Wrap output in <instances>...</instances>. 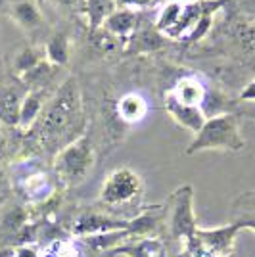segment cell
<instances>
[{"mask_svg": "<svg viewBox=\"0 0 255 257\" xmlns=\"http://www.w3.org/2000/svg\"><path fill=\"white\" fill-rule=\"evenodd\" d=\"M46 60V52L44 48L39 46H25L22 52L16 56L14 60V71L18 77H23L25 73H29L31 69H35L37 65Z\"/></svg>", "mask_w": 255, "mask_h": 257, "instance_id": "cell-21", "label": "cell"}, {"mask_svg": "<svg viewBox=\"0 0 255 257\" xmlns=\"http://www.w3.org/2000/svg\"><path fill=\"white\" fill-rule=\"evenodd\" d=\"M131 219H119L115 215H109L106 211H85L79 213L71 223V234L77 238H88V236L107 234L115 230H125L129 228Z\"/></svg>", "mask_w": 255, "mask_h": 257, "instance_id": "cell-6", "label": "cell"}, {"mask_svg": "<svg viewBox=\"0 0 255 257\" xmlns=\"http://www.w3.org/2000/svg\"><path fill=\"white\" fill-rule=\"evenodd\" d=\"M167 94H171L177 102H181L184 106L202 107V109H203L205 100H207L205 85H203L198 77H194V75L181 77V79L167 90Z\"/></svg>", "mask_w": 255, "mask_h": 257, "instance_id": "cell-10", "label": "cell"}, {"mask_svg": "<svg viewBox=\"0 0 255 257\" xmlns=\"http://www.w3.org/2000/svg\"><path fill=\"white\" fill-rule=\"evenodd\" d=\"M167 246L158 236L133 238L107 251V257H165Z\"/></svg>", "mask_w": 255, "mask_h": 257, "instance_id": "cell-9", "label": "cell"}, {"mask_svg": "<svg viewBox=\"0 0 255 257\" xmlns=\"http://www.w3.org/2000/svg\"><path fill=\"white\" fill-rule=\"evenodd\" d=\"M163 41H161V33L154 27L152 29H142V31H137L133 37H131V46L129 50H140V52H152L156 48H160Z\"/></svg>", "mask_w": 255, "mask_h": 257, "instance_id": "cell-23", "label": "cell"}, {"mask_svg": "<svg viewBox=\"0 0 255 257\" xmlns=\"http://www.w3.org/2000/svg\"><path fill=\"white\" fill-rule=\"evenodd\" d=\"M85 14L90 23V29L98 31L107 18L117 10L115 0H85Z\"/></svg>", "mask_w": 255, "mask_h": 257, "instance_id": "cell-18", "label": "cell"}, {"mask_svg": "<svg viewBox=\"0 0 255 257\" xmlns=\"http://www.w3.org/2000/svg\"><path fill=\"white\" fill-rule=\"evenodd\" d=\"M240 102H255V81L247 83L240 92Z\"/></svg>", "mask_w": 255, "mask_h": 257, "instance_id": "cell-28", "label": "cell"}, {"mask_svg": "<svg viewBox=\"0 0 255 257\" xmlns=\"http://www.w3.org/2000/svg\"><path fill=\"white\" fill-rule=\"evenodd\" d=\"M0 257H16L14 247H2V249H0Z\"/></svg>", "mask_w": 255, "mask_h": 257, "instance_id": "cell-30", "label": "cell"}, {"mask_svg": "<svg viewBox=\"0 0 255 257\" xmlns=\"http://www.w3.org/2000/svg\"><path fill=\"white\" fill-rule=\"evenodd\" d=\"M20 192L23 194V198L31 204H39V202H48L52 198V194L56 192L52 179L43 171L31 173L25 175L20 181Z\"/></svg>", "mask_w": 255, "mask_h": 257, "instance_id": "cell-12", "label": "cell"}, {"mask_svg": "<svg viewBox=\"0 0 255 257\" xmlns=\"http://www.w3.org/2000/svg\"><path fill=\"white\" fill-rule=\"evenodd\" d=\"M247 2H249V4H251V6L255 8V0H247Z\"/></svg>", "mask_w": 255, "mask_h": 257, "instance_id": "cell-32", "label": "cell"}, {"mask_svg": "<svg viewBox=\"0 0 255 257\" xmlns=\"http://www.w3.org/2000/svg\"><path fill=\"white\" fill-rule=\"evenodd\" d=\"M242 228L236 223H228L215 228H198L196 238L209 257H224L236 251V238Z\"/></svg>", "mask_w": 255, "mask_h": 257, "instance_id": "cell-7", "label": "cell"}, {"mask_svg": "<svg viewBox=\"0 0 255 257\" xmlns=\"http://www.w3.org/2000/svg\"><path fill=\"white\" fill-rule=\"evenodd\" d=\"M139 27V14L137 10H131V8H117L109 18H107L102 29L111 35V37H127L131 39Z\"/></svg>", "mask_w": 255, "mask_h": 257, "instance_id": "cell-13", "label": "cell"}, {"mask_svg": "<svg viewBox=\"0 0 255 257\" xmlns=\"http://www.w3.org/2000/svg\"><path fill=\"white\" fill-rule=\"evenodd\" d=\"M142 194L144 182L139 173L133 171L131 167H117L102 182L98 204L109 211V215H113L117 207H127L135 202L140 204Z\"/></svg>", "mask_w": 255, "mask_h": 257, "instance_id": "cell-4", "label": "cell"}, {"mask_svg": "<svg viewBox=\"0 0 255 257\" xmlns=\"http://www.w3.org/2000/svg\"><path fill=\"white\" fill-rule=\"evenodd\" d=\"M44 90H29L27 96L23 98L22 109H20V123L18 128L27 133L31 131L44 111Z\"/></svg>", "mask_w": 255, "mask_h": 257, "instance_id": "cell-14", "label": "cell"}, {"mask_svg": "<svg viewBox=\"0 0 255 257\" xmlns=\"http://www.w3.org/2000/svg\"><path fill=\"white\" fill-rule=\"evenodd\" d=\"M29 88L23 85L22 79L4 83L0 86V123L10 128H18L20 123V109L23 98L27 96Z\"/></svg>", "mask_w": 255, "mask_h": 257, "instance_id": "cell-8", "label": "cell"}, {"mask_svg": "<svg viewBox=\"0 0 255 257\" xmlns=\"http://www.w3.org/2000/svg\"><path fill=\"white\" fill-rule=\"evenodd\" d=\"M46 52V60L52 65L60 67L69 62V39L65 33H56L52 39L44 46Z\"/></svg>", "mask_w": 255, "mask_h": 257, "instance_id": "cell-20", "label": "cell"}, {"mask_svg": "<svg viewBox=\"0 0 255 257\" xmlns=\"http://www.w3.org/2000/svg\"><path fill=\"white\" fill-rule=\"evenodd\" d=\"M56 69H58L56 65H52L48 60H44L35 69H31L29 73H25L23 77H18V79H22V83L29 90H44V86L48 85V83H52Z\"/></svg>", "mask_w": 255, "mask_h": 257, "instance_id": "cell-19", "label": "cell"}, {"mask_svg": "<svg viewBox=\"0 0 255 257\" xmlns=\"http://www.w3.org/2000/svg\"><path fill=\"white\" fill-rule=\"evenodd\" d=\"M245 148V139L242 137L240 123L234 113H219L205 119L198 135H194L186 148V156H194L198 152L224 150L240 152Z\"/></svg>", "mask_w": 255, "mask_h": 257, "instance_id": "cell-2", "label": "cell"}, {"mask_svg": "<svg viewBox=\"0 0 255 257\" xmlns=\"http://www.w3.org/2000/svg\"><path fill=\"white\" fill-rule=\"evenodd\" d=\"M117 113H119L121 121H125L129 125L139 123L148 113V102H146V98H142L137 92L125 94L117 102Z\"/></svg>", "mask_w": 255, "mask_h": 257, "instance_id": "cell-15", "label": "cell"}, {"mask_svg": "<svg viewBox=\"0 0 255 257\" xmlns=\"http://www.w3.org/2000/svg\"><path fill=\"white\" fill-rule=\"evenodd\" d=\"M54 2L65 8H85V0H54Z\"/></svg>", "mask_w": 255, "mask_h": 257, "instance_id": "cell-29", "label": "cell"}, {"mask_svg": "<svg viewBox=\"0 0 255 257\" xmlns=\"http://www.w3.org/2000/svg\"><path fill=\"white\" fill-rule=\"evenodd\" d=\"M35 2H37V4H39V6H41V4H43L44 0H35Z\"/></svg>", "mask_w": 255, "mask_h": 257, "instance_id": "cell-34", "label": "cell"}, {"mask_svg": "<svg viewBox=\"0 0 255 257\" xmlns=\"http://www.w3.org/2000/svg\"><path fill=\"white\" fill-rule=\"evenodd\" d=\"M182 8H184V4H179V2H169V4H165V6L161 8L160 16H158L156 29L160 33H163V35H169V33L177 27L179 20H181Z\"/></svg>", "mask_w": 255, "mask_h": 257, "instance_id": "cell-22", "label": "cell"}, {"mask_svg": "<svg viewBox=\"0 0 255 257\" xmlns=\"http://www.w3.org/2000/svg\"><path fill=\"white\" fill-rule=\"evenodd\" d=\"M92 165H94V146L90 139V131H85L79 139L54 156L56 177L65 186H75L85 181Z\"/></svg>", "mask_w": 255, "mask_h": 257, "instance_id": "cell-3", "label": "cell"}, {"mask_svg": "<svg viewBox=\"0 0 255 257\" xmlns=\"http://www.w3.org/2000/svg\"><path fill=\"white\" fill-rule=\"evenodd\" d=\"M167 215L165 225L175 242L192 240L198 232V219L194 213V188L192 184H182L169 196L165 204Z\"/></svg>", "mask_w": 255, "mask_h": 257, "instance_id": "cell-5", "label": "cell"}, {"mask_svg": "<svg viewBox=\"0 0 255 257\" xmlns=\"http://www.w3.org/2000/svg\"><path fill=\"white\" fill-rule=\"evenodd\" d=\"M41 257H79V251L71 240H54Z\"/></svg>", "mask_w": 255, "mask_h": 257, "instance_id": "cell-24", "label": "cell"}, {"mask_svg": "<svg viewBox=\"0 0 255 257\" xmlns=\"http://www.w3.org/2000/svg\"><path fill=\"white\" fill-rule=\"evenodd\" d=\"M165 109L171 117L175 119V123H179L181 127L188 128L190 133L198 135L200 128L203 127L207 115L203 113L202 107H192V106H184L181 102H177L171 94H165Z\"/></svg>", "mask_w": 255, "mask_h": 257, "instance_id": "cell-11", "label": "cell"}, {"mask_svg": "<svg viewBox=\"0 0 255 257\" xmlns=\"http://www.w3.org/2000/svg\"><path fill=\"white\" fill-rule=\"evenodd\" d=\"M10 142H12L10 127H6V125L0 123V160H4L10 154Z\"/></svg>", "mask_w": 255, "mask_h": 257, "instance_id": "cell-25", "label": "cell"}, {"mask_svg": "<svg viewBox=\"0 0 255 257\" xmlns=\"http://www.w3.org/2000/svg\"><path fill=\"white\" fill-rule=\"evenodd\" d=\"M14 253H16V257H41L39 247L33 246V244H20V246L14 247Z\"/></svg>", "mask_w": 255, "mask_h": 257, "instance_id": "cell-26", "label": "cell"}, {"mask_svg": "<svg viewBox=\"0 0 255 257\" xmlns=\"http://www.w3.org/2000/svg\"><path fill=\"white\" fill-rule=\"evenodd\" d=\"M83 125L85 119L79 83L75 77H69L44 107L39 123L33 127V135L44 152L56 156L85 133Z\"/></svg>", "mask_w": 255, "mask_h": 257, "instance_id": "cell-1", "label": "cell"}, {"mask_svg": "<svg viewBox=\"0 0 255 257\" xmlns=\"http://www.w3.org/2000/svg\"><path fill=\"white\" fill-rule=\"evenodd\" d=\"M242 230L249 228L255 232V190L238 196L232 204V221Z\"/></svg>", "mask_w": 255, "mask_h": 257, "instance_id": "cell-16", "label": "cell"}, {"mask_svg": "<svg viewBox=\"0 0 255 257\" xmlns=\"http://www.w3.org/2000/svg\"><path fill=\"white\" fill-rule=\"evenodd\" d=\"M152 2H154V0H115V4L119 8H131V10H135V8H144V6H148Z\"/></svg>", "mask_w": 255, "mask_h": 257, "instance_id": "cell-27", "label": "cell"}, {"mask_svg": "<svg viewBox=\"0 0 255 257\" xmlns=\"http://www.w3.org/2000/svg\"><path fill=\"white\" fill-rule=\"evenodd\" d=\"M10 16L14 18V22L18 23L20 27L33 31L43 23V14L37 2L33 0H20L16 4H12Z\"/></svg>", "mask_w": 255, "mask_h": 257, "instance_id": "cell-17", "label": "cell"}, {"mask_svg": "<svg viewBox=\"0 0 255 257\" xmlns=\"http://www.w3.org/2000/svg\"><path fill=\"white\" fill-rule=\"evenodd\" d=\"M6 202V196H0V207H2V204Z\"/></svg>", "mask_w": 255, "mask_h": 257, "instance_id": "cell-31", "label": "cell"}, {"mask_svg": "<svg viewBox=\"0 0 255 257\" xmlns=\"http://www.w3.org/2000/svg\"><path fill=\"white\" fill-rule=\"evenodd\" d=\"M224 257H238V255H236V251H234V253H230V255H224Z\"/></svg>", "mask_w": 255, "mask_h": 257, "instance_id": "cell-33", "label": "cell"}]
</instances>
